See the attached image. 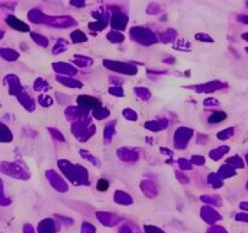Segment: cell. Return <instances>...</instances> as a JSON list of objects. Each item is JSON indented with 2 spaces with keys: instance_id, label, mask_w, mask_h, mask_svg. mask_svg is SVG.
Returning a JSON list of instances; mask_svg holds the SVG:
<instances>
[{
  "instance_id": "6da1fadb",
  "label": "cell",
  "mask_w": 248,
  "mask_h": 233,
  "mask_svg": "<svg viewBox=\"0 0 248 233\" xmlns=\"http://www.w3.org/2000/svg\"><path fill=\"white\" fill-rule=\"evenodd\" d=\"M108 182L105 181V180H99L98 181V190H101V191H105V190H108Z\"/></svg>"
}]
</instances>
